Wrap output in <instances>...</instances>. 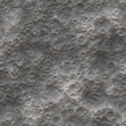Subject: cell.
Segmentation results:
<instances>
[{
  "instance_id": "2",
  "label": "cell",
  "mask_w": 126,
  "mask_h": 126,
  "mask_svg": "<svg viewBox=\"0 0 126 126\" xmlns=\"http://www.w3.org/2000/svg\"><path fill=\"white\" fill-rule=\"evenodd\" d=\"M74 40H75V46L83 47L88 42V35L84 34V33H76L74 36Z\"/></svg>"
},
{
  "instance_id": "12",
  "label": "cell",
  "mask_w": 126,
  "mask_h": 126,
  "mask_svg": "<svg viewBox=\"0 0 126 126\" xmlns=\"http://www.w3.org/2000/svg\"><path fill=\"white\" fill-rule=\"evenodd\" d=\"M8 85H9V88H10V90H17L21 86V82H19V79L18 81H9Z\"/></svg>"
},
{
  "instance_id": "9",
  "label": "cell",
  "mask_w": 126,
  "mask_h": 126,
  "mask_svg": "<svg viewBox=\"0 0 126 126\" xmlns=\"http://www.w3.org/2000/svg\"><path fill=\"white\" fill-rule=\"evenodd\" d=\"M98 74H97V72L93 69V68H90V69H88L86 72L84 73V79L88 81V82H93V79H94V77L97 76Z\"/></svg>"
},
{
  "instance_id": "13",
  "label": "cell",
  "mask_w": 126,
  "mask_h": 126,
  "mask_svg": "<svg viewBox=\"0 0 126 126\" xmlns=\"http://www.w3.org/2000/svg\"><path fill=\"white\" fill-rule=\"evenodd\" d=\"M115 33H116V35L117 36H119V38H122V36H125V27H118V29H116V31H115Z\"/></svg>"
},
{
  "instance_id": "4",
  "label": "cell",
  "mask_w": 126,
  "mask_h": 126,
  "mask_svg": "<svg viewBox=\"0 0 126 126\" xmlns=\"http://www.w3.org/2000/svg\"><path fill=\"white\" fill-rule=\"evenodd\" d=\"M44 110L41 108V107H36V108L32 109V115H31V118L35 120H40L42 117H43Z\"/></svg>"
},
{
  "instance_id": "6",
  "label": "cell",
  "mask_w": 126,
  "mask_h": 126,
  "mask_svg": "<svg viewBox=\"0 0 126 126\" xmlns=\"http://www.w3.org/2000/svg\"><path fill=\"white\" fill-rule=\"evenodd\" d=\"M117 110H115V109H112V108H108V110H107V112H106V115H105V118L108 122H114L115 119H116V116H117Z\"/></svg>"
},
{
  "instance_id": "1",
  "label": "cell",
  "mask_w": 126,
  "mask_h": 126,
  "mask_svg": "<svg viewBox=\"0 0 126 126\" xmlns=\"http://www.w3.org/2000/svg\"><path fill=\"white\" fill-rule=\"evenodd\" d=\"M89 111H90V110H89V108L86 107V106L79 105V106H76V107L74 108V117L81 119V118L84 117Z\"/></svg>"
},
{
  "instance_id": "11",
  "label": "cell",
  "mask_w": 126,
  "mask_h": 126,
  "mask_svg": "<svg viewBox=\"0 0 126 126\" xmlns=\"http://www.w3.org/2000/svg\"><path fill=\"white\" fill-rule=\"evenodd\" d=\"M26 64V60H25V58L24 57H21L19 59H17V60H15L14 62V65L16 66V67H18V68H22V67H24V65Z\"/></svg>"
},
{
  "instance_id": "7",
  "label": "cell",
  "mask_w": 126,
  "mask_h": 126,
  "mask_svg": "<svg viewBox=\"0 0 126 126\" xmlns=\"http://www.w3.org/2000/svg\"><path fill=\"white\" fill-rule=\"evenodd\" d=\"M50 124H53V125H57V126H62L63 123H64V120H63L62 116H60V114H55L51 116V118H50L49 120Z\"/></svg>"
},
{
  "instance_id": "15",
  "label": "cell",
  "mask_w": 126,
  "mask_h": 126,
  "mask_svg": "<svg viewBox=\"0 0 126 126\" xmlns=\"http://www.w3.org/2000/svg\"><path fill=\"white\" fill-rule=\"evenodd\" d=\"M2 102H5V94L0 92V103H2Z\"/></svg>"
},
{
  "instance_id": "16",
  "label": "cell",
  "mask_w": 126,
  "mask_h": 126,
  "mask_svg": "<svg viewBox=\"0 0 126 126\" xmlns=\"http://www.w3.org/2000/svg\"><path fill=\"white\" fill-rule=\"evenodd\" d=\"M1 17H2V16H0V21H1Z\"/></svg>"
},
{
  "instance_id": "3",
  "label": "cell",
  "mask_w": 126,
  "mask_h": 126,
  "mask_svg": "<svg viewBox=\"0 0 126 126\" xmlns=\"http://www.w3.org/2000/svg\"><path fill=\"white\" fill-rule=\"evenodd\" d=\"M86 10H88V6H86L85 2H83V1H74V12L85 14Z\"/></svg>"
},
{
  "instance_id": "8",
  "label": "cell",
  "mask_w": 126,
  "mask_h": 126,
  "mask_svg": "<svg viewBox=\"0 0 126 126\" xmlns=\"http://www.w3.org/2000/svg\"><path fill=\"white\" fill-rule=\"evenodd\" d=\"M90 68H91V65L89 64V63H86L85 60H82V62L79 63V65L77 66V68L75 70H77L79 73H81V74L84 75L85 72H86L88 69H90Z\"/></svg>"
},
{
  "instance_id": "5",
  "label": "cell",
  "mask_w": 126,
  "mask_h": 126,
  "mask_svg": "<svg viewBox=\"0 0 126 126\" xmlns=\"http://www.w3.org/2000/svg\"><path fill=\"white\" fill-rule=\"evenodd\" d=\"M117 68H118V64L116 62H114V60H108L105 65V70L109 72L111 75H112V72H115Z\"/></svg>"
},
{
  "instance_id": "10",
  "label": "cell",
  "mask_w": 126,
  "mask_h": 126,
  "mask_svg": "<svg viewBox=\"0 0 126 126\" xmlns=\"http://www.w3.org/2000/svg\"><path fill=\"white\" fill-rule=\"evenodd\" d=\"M89 56V51H88V49L85 47H79V49H77V58L79 59H81V60H84L86 57Z\"/></svg>"
},
{
  "instance_id": "14",
  "label": "cell",
  "mask_w": 126,
  "mask_h": 126,
  "mask_svg": "<svg viewBox=\"0 0 126 126\" xmlns=\"http://www.w3.org/2000/svg\"><path fill=\"white\" fill-rule=\"evenodd\" d=\"M0 126H10V122L1 117L0 118Z\"/></svg>"
}]
</instances>
